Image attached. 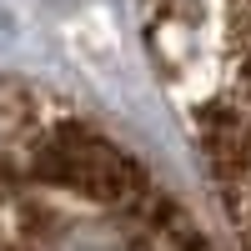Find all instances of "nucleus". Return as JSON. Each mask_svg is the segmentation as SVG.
Masks as SVG:
<instances>
[{"label": "nucleus", "instance_id": "obj_3", "mask_svg": "<svg viewBox=\"0 0 251 251\" xmlns=\"http://www.w3.org/2000/svg\"><path fill=\"white\" fill-rule=\"evenodd\" d=\"M226 46H231V106L221 111L251 131V0H226Z\"/></svg>", "mask_w": 251, "mask_h": 251}, {"label": "nucleus", "instance_id": "obj_4", "mask_svg": "<svg viewBox=\"0 0 251 251\" xmlns=\"http://www.w3.org/2000/svg\"><path fill=\"white\" fill-rule=\"evenodd\" d=\"M0 251H30V246H20V241H0Z\"/></svg>", "mask_w": 251, "mask_h": 251}, {"label": "nucleus", "instance_id": "obj_1", "mask_svg": "<svg viewBox=\"0 0 251 251\" xmlns=\"http://www.w3.org/2000/svg\"><path fill=\"white\" fill-rule=\"evenodd\" d=\"M20 171L40 186H60V191L91 201L100 211H116V216H136L156 201V186L146 176V166L86 121L40 126L25 146Z\"/></svg>", "mask_w": 251, "mask_h": 251}, {"label": "nucleus", "instance_id": "obj_2", "mask_svg": "<svg viewBox=\"0 0 251 251\" xmlns=\"http://www.w3.org/2000/svg\"><path fill=\"white\" fill-rule=\"evenodd\" d=\"M206 161H211L226 221L236 226L241 246L251 251V131L236 116H226L221 106L206 121Z\"/></svg>", "mask_w": 251, "mask_h": 251}]
</instances>
